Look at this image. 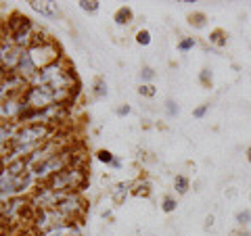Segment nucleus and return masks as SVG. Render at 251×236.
Segmentation results:
<instances>
[{
	"label": "nucleus",
	"instance_id": "1",
	"mask_svg": "<svg viewBox=\"0 0 251 236\" xmlns=\"http://www.w3.org/2000/svg\"><path fill=\"white\" fill-rule=\"evenodd\" d=\"M31 84L46 86L49 90L57 94L63 105H72L75 100V94H77V77L74 73L72 63L67 59H59L57 63H52V65L40 69Z\"/></svg>",
	"mask_w": 251,
	"mask_h": 236
},
{
	"label": "nucleus",
	"instance_id": "2",
	"mask_svg": "<svg viewBox=\"0 0 251 236\" xmlns=\"http://www.w3.org/2000/svg\"><path fill=\"white\" fill-rule=\"evenodd\" d=\"M57 128H50V125L44 123H27V125H19L15 138L11 140V146L6 155L0 159V163H11V161H21L27 159L36 151L49 142V140L54 136Z\"/></svg>",
	"mask_w": 251,
	"mask_h": 236
},
{
	"label": "nucleus",
	"instance_id": "3",
	"mask_svg": "<svg viewBox=\"0 0 251 236\" xmlns=\"http://www.w3.org/2000/svg\"><path fill=\"white\" fill-rule=\"evenodd\" d=\"M38 186L34 178V169L27 165L25 159L0 163V196L11 199V196H25L29 190Z\"/></svg>",
	"mask_w": 251,
	"mask_h": 236
},
{
	"label": "nucleus",
	"instance_id": "4",
	"mask_svg": "<svg viewBox=\"0 0 251 236\" xmlns=\"http://www.w3.org/2000/svg\"><path fill=\"white\" fill-rule=\"evenodd\" d=\"M2 31H4L6 40L13 42L15 46H19L21 50H27L29 46L34 44L36 34H38L34 21L21 13H13L11 17L6 19V23H2Z\"/></svg>",
	"mask_w": 251,
	"mask_h": 236
},
{
	"label": "nucleus",
	"instance_id": "5",
	"mask_svg": "<svg viewBox=\"0 0 251 236\" xmlns=\"http://www.w3.org/2000/svg\"><path fill=\"white\" fill-rule=\"evenodd\" d=\"M52 190H57L59 194H67V192H82L86 184H88V171L86 165H69L63 171H59L57 176H52L49 182Z\"/></svg>",
	"mask_w": 251,
	"mask_h": 236
},
{
	"label": "nucleus",
	"instance_id": "6",
	"mask_svg": "<svg viewBox=\"0 0 251 236\" xmlns=\"http://www.w3.org/2000/svg\"><path fill=\"white\" fill-rule=\"evenodd\" d=\"M25 52H27V57L31 59V63H34V67L38 69V71L52 65V63H57L59 59H63L59 44L54 42L52 38H49V34H44V31H38L34 44H31Z\"/></svg>",
	"mask_w": 251,
	"mask_h": 236
},
{
	"label": "nucleus",
	"instance_id": "7",
	"mask_svg": "<svg viewBox=\"0 0 251 236\" xmlns=\"http://www.w3.org/2000/svg\"><path fill=\"white\" fill-rule=\"evenodd\" d=\"M27 211H34L29 205V196H11L0 205V228L9 232V228L27 217Z\"/></svg>",
	"mask_w": 251,
	"mask_h": 236
},
{
	"label": "nucleus",
	"instance_id": "8",
	"mask_svg": "<svg viewBox=\"0 0 251 236\" xmlns=\"http://www.w3.org/2000/svg\"><path fill=\"white\" fill-rule=\"evenodd\" d=\"M54 211L63 217V222H82L86 211H88V203H86L82 192H67L59 196Z\"/></svg>",
	"mask_w": 251,
	"mask_h": 236
},
{
	"label": "nucleus",
	"instance_id": "9",
	"mask_svg": "<svg viewBox=\"0 0 251 236\" xmlns=\"http://www.w3.org/2000/svg\"><path fill=\"white\" fill-rule=\"evenodd\" d=\"M59 192L52 190L49 184H38L29 194V205L34 211H44V209H54L59 201Z\"/></svg>",
	"mask_w": 251,
	"mask_h": 236
},
{
	"label": "nucleus",
	"instance_id": "10",
	"mask_svg": "<svg viewBox=\"0 0 251 236\" xmlns=\"http://www.w3.org/2000/svg\"><path fill=\"white\" fill-rule=\"evenodd\" d=\"M25 50H21L19 46H15L13 42H9L4 38L2 44H0V71L2 73H11L17 69L19 61H21V54Z\"/></svg>",
	"mask_w": 251,
	"mask_h": 236
},
{
	"label": "nucleus",
	"instance_id": "11",
	"mask_svg": "<svg viewBox=\"0 0 251 236\" xmlns=\"http://www.w3.org/2000/svg\"><path fill=\"white\" fill-rule=\"evenodd\" d=\"M19 130V123L17 121H2L0 123V159L6 155L11 146V140L15 138V134Z\"/></svg>",
	"mask_w": 251,
	"mask_h": 236
},
{
	"label": "nucleus",
	"instance_id": "12",
	"mask_svg": "<svg viewBox=\"0 0 251 236\" xmlns=\"http://www.w3.org/2000/svg\"><path fill=\"white\" fill-rule=\"evenodd\" d=\"M29 9L34 11V13H38L40 17H44V19H54V17H59V4L57 2H40V0H29Z\"/></svg>",
	"mask_w": 251,
	"mask_h": 236
},
{
	"label": "nucleus",
	"instance_id": "13",
	"mask_svg": "<svg viewBox=\"0 0 251 236\" xmlns=\"http://www.w3.org/2000/svg\"><path fill=\"white\" fill-rule=\"evenodd\" d=\"M40 236H82V226L80 222H63Z\"/></svg>",
	"mask_w": 251,
	"mask_h": 236
},
{
	"label": "nucleus",
	"instance_id": "14",
	"mask_svg": "<svg viewBox=\"0 0 251 236\" xmlns=\"http://www.w3.org/2000/svg\"><path fill=\"white\" fill-rule=\"evenodd\" d=\"M132 192V184L130 182H117L113 188H111V201L115 205H120V203L126 201V196Z\"/></svg>",
	"mask_w": 251,
	"mask_h": 236
},
{
	"label": "nucleus",
	"instance_id": "15",
	"mask_svg": "<svg viewBox=\"0 0 251 236\" xmlns=\"http://www.w3.org/2000/svg\"><path fill=\"white\" fill-rule=\"evenodd\" d=\"M132 19H134V13H132L130 6H120L113 15V21L117 23V25H130Z\"/></svg>",
	"mask_w": 251,
	"mask_h": 236
},
{
	"label": "nucleus",
	"instance_id": "16",
	"mask_svg": "<svg viewBox=\"0 0 251 236\" xmlns=\"http://www.w3.org/2000/svg\"><path fill=\"white\" fill-rule=\"evenodd\" d=\"M109 94V86L105 82V77H97V80L92 82V96L94 98H105Z\"/></svg>",
	"mask_w": 251,
	"mask_h": 236
},
{
	"label": "nucleus",
	"instance_id": "17",
	"mask_svg": "<svg viewBox=\"0 0 251 236\" xmlns=\"http://www.w3.org/2000/svg\"><path fill=\"white\" fill-rule=\"evenodd\" d=\"M132 194L134 196H149L151 194V182H149L147 178L138 180L136 184H132Z\"/></svg>",
	"mask_w": 251,
	"mask_h": 236
},
{
	"label": "nucleus",
	"instance_id": "18",
	"mask_svg": "<svg viewBox=\"0 0 251 236\" xmlns=\"http://www.w3.org/2000/svg\"><path fill=\"white\" fill-rule=\"evenodd\" d=\"M94 159H97L99 163H103V165H109L111 167V163L115 161V155L109 151V148H99L97 153H94Z\"/></svg>",
	"mask_w": 251,
	"mask_h": 236
},
{
	"label": "nucleus",
	"instance_id": "19",
	"mask_svg": "<svg viewBox=\"0 0 251 236\" xmlns=\"http://www.w3.org/2000/svg\"><path fill=\"white\" fill-rule=\"evenodd\" d=\"M176 207H178V201H176L174 194H166L161 199V211L163 213H174Z\"/></svg>",
	"mask_w": 251,
	"mask_h": 236
},
{
	"label": "nucleus",
	"instance_id": "20",
	"mask_svg": "<svg viewBox=\"0 0 251 236\" xmlns=\"http://www.w3.org/2000/svg\"><path fill=\"white\" fill-rule=\"evenodd\" d=\"M174 188H176L178 194H186L188 188H191V180H188L186 176H182V174H178L174 178Z\"/></svg>",
	"mask_w": 251,
	"mask_h": 236
},
{
	"label": "nucleus",
	"instance_id": "21",
	"mask_svg": "<svg viewBox=\"0 0 251 236\" xmlns=\"http://www.w3.org/2000/svg\"><path fill=\"white\" fill-rule=\"evenodd\" d=\"M226 40H228V36H226L224 29H214L209 34V44H216V46H226Z\"/></svg>",
	"mask_w": 251,
	"mask_h": 236
},
{
	"label": "nucleus",
	"instance_id": "22",
	"mask_svg": "<svg viewBox=\"0 0 251 236\" xmlns=\"http://www.w3.org/2000/svg\"><path fill=\"white\" fill-rule=\"evenodd\" d=\"M77 6H80V9H82L84 13L94 15V13H99L100 2H99V0H80V2H77Z\"/></svg>",
	"mask_w": 251,
	"mask_h": 236
},
{
	"label": "nucleus",
	"instance_id": "23",
	"mask_svg": "<svg viewBox=\"0 0 251 236\" xmlns=\"http://www.w3.org/2000/svg\"><path fill=\"white\" fill-rule=\"evenodd\" d=\"M234 222L239 228H247L251 224V209H241L237 215H234Z\"/></svg>",
	"mask_w": 251,
	"mask_h": 236
},
{
	"label": "nucleus",
	"instance_id": "24",
	"mask_svg": "<svg viewBox=\"0 0 251 236\" xmlns=\"http://www.w3.org/2000/svg\"><path fill=\"white\" fill-rule=\"evenodd\" d=\"M199 82H201V86H205V88H211V84H214V73H211L209 67H203L199 71Z\"/></svg>",
	"mask_w": 251,
	"mask_h": 236
},
{
	"label": "nucleus",
	"instance_id": "25",
	"mask_svg": "<svg viewBox=\"0 0 251 236\" xmlns=\"http://www.w3.org/2000/svg\"><path fill=\"white\" fill-rule=\"evenodd\" d=\"M205 21H207L205 13H193L191 17H188V23H191L193 27H197V29H201L203 25H205Z\"/></svg>",
	"mask_w": 251,
	"mask_h": 236
},
{
	"label": "nucleus",
	"instance_id": "26",
	"mask_svg": "<svg viewBox=\"0 0 251 236\" xmlns=\"http://www.w3.org/2000/svg\"><path fill=\"white\" fill-rule=\"evenodd\" d=\"M195 46H197V40H195V38H180L178 50L180 52H188V50H193Z\"/></svg>",
	"mask_w": 251,
	"mask_h": 236
},
{
	"label": "nucleus",
	"instance_id": "27",
	"mask_svg": "<svg viewBox=\"0 0 251 236\" xmlns=\"http://www.w3.org/2000/svg\"><path fill=\"white\" fill-rule=\"evenodd\" d=\"M136 44H140V46H149V44H151V31H149V29H138L136 31Z\"/></svg>",
	"mask_w": 251,
	"mask_h": 236
},
{
	"label": "nucleus",
	"instance_id": "28",
	"mask_svg": "<svg viewBox=\"0 0 251 236\" xmlns=\"http://www.w3.org/2000/svg\"><path fill=\"white\" fill-rule=\"evenodd\" d=\"M138 94H140V96H145V98H153L155 94H157V88H155L153 84H143L138 88Z\"/></svg>",
	"mask_w": 251,
	"mask_h": 236
},
{
	"label": "nucleus",
	"instance_id": "29",
	"mask_svg": "<svg viewBox=\"0 0 251 236\" xmlns=\"http://www.w3.org/2000/svg\"><path fill=\"white\" fill-rule=\"evenodd\" d=\"M163 107H166L168 117H176V115L180 113V107H178V103H176L174 98H168V100H166V105H163Z\"/></svg>",
	"mask_w": 251,
	"mask_h": 236
},
{
	"label": "nucleus",
	"instance_id": "30",
	"mask_svg": "<svg viewBox=\"0 0 251 236\" xmlns=\"http://www.w3.org/2000/svg\"><path fill=\"white\" fill-rule=\"evenodd\" d=\"M153 77H155L153 67L143 65V69H140V80H143V84H151V82H153Z\"/></svg>",
	"mask_w": 251,
	"mask_h": 236
},
{
	"label": "nucleus",
	"instance_id": "31",
	"mask_svg": "<svg viewBox=\"0 0 251 236\" xmlns=\"http://www.w3.org/2000/svg\"><path fill=\"white\" fill-rule=\"evenodd\" d=\"M207 111H209V105H207V103H205V105H199V107L193 111V117H195V119H203V117L207 115Z\"/></svg>",
	"mask_w": 251,
	"mask_h": 236
},
{
	"label": "nucleus",
	"instance_id": "32",
	"mask_svg": "<svg viewBox=\"0 0 251 236\" xmlns=\"http://www.w3.org/2000/svg\"><path fill=\"white\" fill-rule=\"evenodd\" d=\"M130 113H132V107L130 105H120V107L115 109V115L117 117H128Z\"/></svg>",
	"mask_w": 251,
	"mask_h": 236
},
{
	"label": "nucleus",
	"instance_id": "33",
	"mask_svg": "<svg viewBox=\"0 0 251 236\" xmlns=\"http://www.w3.org/2000/svg\"><path fill=\"white\" fill-rule=\"evenodd\" d=\"M230 236H251V232L247 230V228H237V230H232Z\"/></svg>",
	"mask_w": 251,
	"mask_h": 236
},
{
	"label": "nucleus",
	"instance_id": "34",
	"mask_svg": "<svg viewBox=\"0 0 251 236\" xmlns=\"http://www.w3.org/2000/svg\"><path fill=\"white\" fill-rule=\"evenodd\" d=\"M111 169H122V159L120 157H115V161L111 163Z\"/></svg>",
	"mask_w": 251,
	"mask_h": 236
},
{
	"label": "nucleus",
	"instance_id": "35",
	"mask_svg": "<svg viewBox=\"0 0 251 236\" xmlns=\"http://www.w3.org/2000/svg\"><path fill=\"white\" fill-rule=\"evenodd\" d=\"M214 226V215H207L205 217V228H211Z\"/></svg>",
	"mask_w": 251,
	"mask_h": 236
},
{
	"label": "nucleus",
	"instance_id": "36",
	"mask_svg": "<svg viewBox=\"0 0 251 236\" xmlns=\"http://www.w3.org/2000/svg\"><path fill=\"white\" fill-rule=\"evenodd\" d=\"M100 217H105V219L111 217V211H103V213H100Z\"/></svg>",
	"mask_w": 251,
	"mask_h": 236
},
{
	"label": "nucleus",
	"instance_id": "37",
	"mask_svg": "<svg viewBox=\"0 0 251 236\" xmlns=\"http://www.w3.org/2000/svg\"><path fill=\"white\" fill-rule=\"evenodd\" d=\"M245 155H247V161H249V165H251V146L247 148V153H245Z\"/></svg>",
	"mask_w": 251,
	"mask_h": 236
},
{
	"label": "nucleus",
	"instance_id": "38",
	"mask_svg": "<svg viewBox=\"0 0 251 236\" xmlns=\"http://www.w3.org/2000/svg\"><path fill=\"white\" fill-rule=\"evenodd\" d=\"M4 234V230H2V228H0V236H2Z\"/></svg>",
	"mask_w": 251,
	"mask_h": 236
},
{
	"label": "nucleus",
	"instance_id": "39",
	"mask_svg": "<svg viewBox=\"0 0 251 236\" xmlns=\"http://www.w3.org/2000/svg\"><path fill=\"white\" fill-rule=\"evenodd\" d=\"M2 236H9V232H4V234H2Z\"/></svg>",
	"mask_w": 251,
	"mask_h": 236
},
{
	"label": "nucleus",
	"instance_id": "40",
	"mask_svg": "<svg viewBox=\"0 0 251 236\" xmlns=\"http://www.w3.org/2000/svg\"><path fill=\"white\" fill-rule=\"evenodd\" d=\"M34 236H40V234H34Z\"/></svg>",
	"mask_w": 251,
	"mask_h": 236
}]
</instances>
